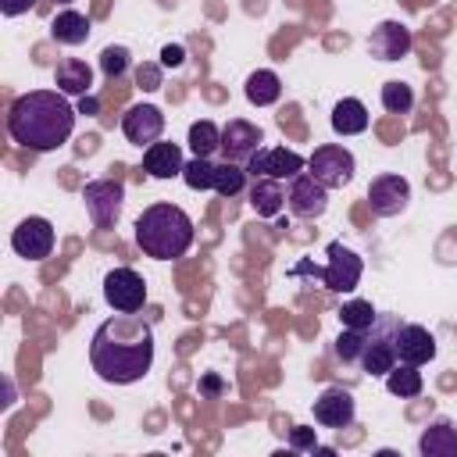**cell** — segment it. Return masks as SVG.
<instances>
[{
	"label": "cell",
	"instance_id": "6da1fadb",
	"mask_svg": "<svg viewBox=\"0 0 457 457\" xmlns=\"http://www.w3.org/2000/svg\"><path fill=\"white\" fill-rule=\"evenodd\" d=\"M89 364L111 386H132L154 368V328L143 314H114L89 339Z\"/></svg>",
	"mask_w": 457,
	"mask_h": 457
},
{
	"label": "cell",
	"instance_id": "7a4b0ae2",
	"mask_svg": "<svg viewBox=\"0 0 457 457\" xmlns=\"http://www.w3.org/2000/svg\"><path fill=\"white\" fill-rule=\"evenodd\" d=\"M75 107L61 89H29L7 111V132L18 146L32 154L57 150L75 132Z\"/></svg>",
	"mask_w": 457,
	"mask_h": 457
},
{
	"label": "cell",
	"instance_id": "3957f363",
	"mask_svg": "<svg viewBox=\"0 0 457 457\" xmlns=\"http://www.w3.org/2000/svg\"><path fill=\"white\" fill-rule=\"evenodd\" d=\"M193 218L179 204H150L136 218V246L154 261H179L193 246Z\"/></svg>",
	"mask_w": 457,
	"mask_h": 457
},
{
	"label": "cell",
	"instance_id": "277c9868",
	"mask_svg": "<svg viewBox=\"0 0 457 457\" xmlns=\"http://www.w3.org/2000/svg\"><path fill=\"white\" fill-rule=\"evenodd\" d=\"M403 318L396 314H378L375 325L368 328V339H364V350H361V368L371 375V378H386L396 364V346H393V336H396V325Z\"/></svg>",
	"mask_w": 457,
	"mask_h": 457
},
{
	"label": "cell",
	"instance_id": "5b68a950",
	"mask_svg": "<svg viewBox=\"0 0 457 457\" xmlns=\"http://www.w3.org/2000/svg\"><path fill=\"white\" fill-rule=\"evenodd\" d=\"M82 204L96 228H114L125 207V186L118 179H93L82 186Z\"/></svg>",
	"mask_w": 457,
	"mask_h": 457
},
{
	"label": "cell",
	"instance_id": "8992f818",
	"mask_svg": "<svg viewBox=\"0 0 457 457\" xmlns=\"http://www.w3.org/2000/svg\"><path fill=\"white\" fill-rule=\"evenodd\" d=\"M104 300L111 311H121V314H139L146 307V282L136 268H111L104 275Z\"/></svg>",
	"mask_w": 457,
	"mask_h": 457
},
{
	"label": "cell",
	"instance_id": "52a82bcc",
	"mask_svg": "<svg viewBox=\"0 0 457 457\" xmlns=\"http://www.w3.org/2000/svg\"><path fill=\"white\" fill-rule=\"evenodd\" d=\"M307 171L325 186V189H343L353 171H357V161L346 146L339 143H325V146H314V154L307 157Z\"/></svg>",
	"mask_w": 457,
	"mask_h": 457
},
{
	"label": "cell",
	"instance_id": "ba28073f",
	"mask_svg": "<svg viewBox=\"0 0 457 457\" xmlns=\"http://www.w3.org/2000/svg\"><path fill=\"white\" fill-rule=\"evenodd\" d=\"M328 261H325V268H314V275L325 282V289H332V293H353L357 286H361V275H364V261L350 250V246H343V243H328Z\"/></svg>",
	"mask_w": 457,
	"mask_h": 457
},
{
	"label": "cell",
	"instance_id": "9c48e42d",
	"mask_svg": "<svg viewBox=\"0 0 457 457\" xmlns=\"http://www.w3.org/2000/svg\"><path fill=\"white\" fill-rule=\"evenodd\" d=\"M303 168H307V157H300L289 146H257L250 154V161H246V175L250 179H278V182H289Z\"/></svg>",
	"mask_w": 457,
	"mask_h": 457
},
{
	"label": "cell",
	"instance_id": "30bf717a",
	"mask_svg": "<svg viewBox=\"0 0 457 457\" xmlns=\"http://www.w3.org/2000/svg\"><path fill=\"white\" fill-rule=\"evenodd\" d=\"M54 239H57L54 236V225L46 218H39V214H29L11 232V250L18 257H25V261H43V257L54 253Z\"/></svg>",
	"mask_w": 457,
	"mask_h": 457
},
{
	"label": "cell",
	"instance_id": "8fae6325",
	"mask_svg": "<svg viewBox=\"0 0 457 457\" xmlns=\"http://www.w3.org/2000/svg\"><path fill=\"white\" fill-rule=\"evenodd\" d=\"M286 207L296 214V218H321L325 214V207H328V189L303 168L300 175H293L289 179V186H286Z\"/></svg>",
	"mask_w": 457,
	"mask_h": 457
},
{
	"label": "cell",
	"instance_id": "7c38bea8",
	"mask_svg": "<svg viewBox=\"0 0 457 457\" xmlns=\"http://www.w3.org/2000/svg\"><path fill=\"white\" fill-rule=\"evenodd\" d=\"M368 204H371V211L378 218H393V214L407 211V204H411V182L403 175H393V171L375 175L371 186H368Z\"/></svg>",
	"mask_w": 457,
	"mask_h": 457
},
{
	"label": "cell",
	"instance_id": "4fadbf2b",
	"mask_svg": "<svg viewBox=\"0 0 457 457\" xmlns=\"http://www.w3.org/2000/svg\"><path fill=\"white\" fill-rule=\"evenodd\" d=\"M411 46H414V32L396 18L378 21L368 36V54L378 57V61H400V57L411 54Z\"/></svg>",
	"mask_w": 457,
	"mask_h": 457
},
{
	"label": "cell",
	"instance_id": "5bb4252c",
	"mask_svg": "<svg viewBox=\"0 0 457 457\" xmlns=\"http://www.w3.org/2000/svg\"><path fill=\"white\" fill-rule=\"evenodd\" d=\"M121 132H125V139H129L132 146L146 150V146L157 143L161 132H164V114H161V107H154V104H132V107L121 114Z\"/></svg>",
	"mask_w": 457,
	"mask_h": 457
},
{
	"label": "cell",
	"instance_id": "9a60e30c",
	"mask_svg": "<svg viewBox=\"0 0 457 457\" xmlns=\"http://www.w3.org/2000/svg\"><path fill=\"white\" fill-rule=\"evenodd\" d=\"M257 146H264L261 125H253V121H246V118H228V121L221 125V157H225V161L246 164Z\"/></svg>",
	"mask_w": 457,
	"mask_h": 457
},
{
	"label": "cell",
	"instance_id": "2e32d148",
	"mask_svg": "<svg viewBox=\"0 0 457 457\" xmlns=\"http://www.w3.org/2000/svg\"><path fill=\"white\" fill-rule=\"evenodd\" d=\"M393 346H396V361H403V364L421 368L436 357V336L418 321H400L396 336H393Z\"/></svg>",
	"mask_w": 457,
	"mask_h": 457
},
{
	"label": "cell",
	"instance_id": "e0dca14e",
	"mask_svg": "<svg viewBox=\"0 0 457 457\" xmlns=\"http://www.w3.org/2000/svg\"><path fill=\"white\" fill-rule=\"evenodd\" d=\"M353 414H357L353 396H350V389H343V386H328V389H321L318 400H314V421H318L321 428H346V425L353 421Z\"/></svg>",
	"mask_w": 457,
	"mask_h": 457
},
{
	"label": "cell",
	"instance_id": "ac0fdd59",
	"mask_svg": "<svg viewBox=\"0 0 457 457\" xmlns=\"http://www.w3.org/2000/svg\"><path fill=\"white\" fill-rule=\"evenodd\" d=\"M186 161H182V146L179 143H168V139H157L143 150V171L150 179H171V175H182Z\"/></svg>",
	"mask_w": 457,
	"mask_h": 457
},
{
	"label": "cell",
	"instance_id": "d6986e66",
	"mask_svg": "<svg viewBox=\"0 0 457 457\" xmlns=\"http://www.w3.org/2000/svg\"><path fill=\"white\" fill-rule=\"evenodd\" d=\"M418 453L421 457H457V425L450 418L428 421L418 439Z\"/></svg>",
	"mask_w": 457,
	"mask_h": 457
},
{
	"label": "cell",
	"instance_id": "ffe728a7",
	"mask_svg": "<svg viewBox=\"0 0 457 457\" xmlns=\"http://www.w3.org/2000/svg\"><path fill=\"white\" fill-rule=\"evenodd\" d=\"M89 32H93V21L82 11H75V7H61L54 14V21H50V36L61 46H82L89 39Z\"/></svg>",
	"mask_w": 457,
	"mask_h": 457
},
{
	"label": "cell",
	"instance_id": "44dd1931",
	"mask_svg": "<svg viewBox=\"0 0 457 457\" xmlns=\"http://www.w3.org/2000/svg\"><path fill=\"white\" fill-rule=\"evenodd\" d=\"M54 86L64 96H86L93 89V68L86 61H79V57H64L54 68Z\"/></svg>",
	"mask_w": 457,
	"mask_h": 457
},
{
	"label": "cell",
	"instance_id": "7402d4cb",
	"mask_svg": "<svg viewBox=\"0 0 457 457\" xmlns=\"http://www.w3.org/2000/svg\"><path fill=\"white\" fill-rule=\"evenodd\" d=\"M246 196L257 218H278L286 207V186L278 179H253Z\"/></svg>",
	"mask_w": 457,
	"mask_h": 457
},
{
	"label": "cell",
	"instance_id": "603a6c76",
	"mask_svg": "<svg viewBox=\"0 0 457 457\" xmlns=\"http://www.w3.org/2000/svg\"><path fill=\"white\" fill-rule=\"evenodd\" d=\"M243 93H246V100H250L253 107H271V104H278V96H282V79H278L271 68H257V71L246 75Z\"/></svg>",
	"mask_w": 457,
	"mask_h": 457
},
{
	"label": "cell",
	"instance_id": "cb8c5ba5",
	"mask_svg": "<svg viewBox=\"0 0 457 457\" xmlns=\"http://www.w3.org/2000/svg\"><path fill=\"white\" fill-rule=\"evenodd\" d=\"M368 107L357 100V96H343L336 107H332V129L339 136H361L368 129Z\"/></svg>",
	"mask_w": 457,
	"mask_h": 457
},
{
	"label": "cell",
	"instance_id": "d4e9b609",
	"mask_svg": "<svg viewBox=\"0 0 457 457\" xmlns=\"http://www.w3.org/2000/svg\"><path fill=\"white\" fill-rule=\"evenodd\" d=\"M386 389H389L393 396H400V400H411V396H421L425 378H421L418 364H403V361H396L393 371L386 375Z\"/></svg>",
	"mask_w": 457,
	"mask_h": 457
},
{
	"label": "cell",
	"instance_id": "484cf974",
	"mask_svg": "<svg viewBox=\"0 0 457 457\" xmlns=\"http://www.w3.org/2000/svg\"><path fill=\"white\" fill-rule=\"evenodd\" d=\"M246 179H250L246 175V164H239V161H218L214 164V186L211 189L228 200V196H239L246 189Z\"/></svg>",
	"mask_w": 457,
	"mask_h": 457
},
{
	"label": "cell",
	"instance_id": "4316f807",
	"mask_svg": "<svg viewBox=\"0 0 457 457\" xmlns=\"http://www.w3.org/2000/svg\"><path fill=\"white\" fill-rule=\"evenodd\" d=\"M186 143H189V150H193L196 157H211L214 150H221V129H218L211 118H200V121L189 125Z\"/></svg>",
	"mask_w": 457,
	"mask_h": 457
},
{
	"label": "cell",
	"instance_id": "83f0119b",
	"mask_svg": "<svg viewBox=\"0 0 457 457\" xmlns=\"http://www.w3.org/2000/svg\"><path fill=\"white\" fill-rule=\"evenodd\" d=\"M375 318H378V311L371 307V300H361V296H353V300H346L343 307H339V321H343V328H371L375 325Z\"/></svg>",
	"mask_w": 457,
	"mask_h": 457
},
{
	"label": "cell",
	"instance_id": "f1b7e54d",
	"mask_svg": "<svg viewBox=\"0 0 457 457\" xmlns=\"http://www.w3.org/2000/svg\"><path fill=\"white\" fill-rule=\"evenodd\" d=\"M182 182H186L189 189H196V193L211 189V186H214V161L193 154V157L186 161V168H182Z\"/></svg>",
	"mask_w": 457,
	"mask_h": 457
},
{
	"label": "cell",
	"instance_id": "f546056e",
	"mask_svg": "<svg viewBox=\"0 0 457 457\" xmlns=\"http://www.w3.org/2000/svg\"><path fill=\"white\" fill-rule=\"evenodd\" d=\"M364 339H368V328H364V332H361V328H343V332L336 336V343H332L336 361L357 364V361H361V350H364Z\"/></svg>",
	"mask_w": 457,
	"mask_h": 457
},
{
	"label": "cell",
	"instance_id": "4dcf8cb0",
	"mask_svg": "<svg viewBox=\"0 0 457 457\" xmlns=\"http://www.w3.org/2000/svg\"><path fill=\"white\" fill-rule=\"evenodd\" d=\"M382 107H386L389 114H407V111L414 107V89H411L407 82H400V79H389V82L382 86Z\"/></svg>",
	"mask_w": 457,
	"mask_h": 457
},
{
	"label": "cell",
	"instance_id": "1f68e13d",
	"mask_svg": "<svg viewBox=\"0 0 457 457\" xmlns=\"http://www.w3.org/2000/svg\"><path fill=\"white\" fill-rule=\"evenodd\" d=\"M129 64H132V54L125 50V46H104L100 50V71L114 82V79H121L125 71H129Z\"/></svg>",
	"mask_w": 457,
	"mask_h": 457
},
{
	"label": "cell",
	"instance_id": "d6a6232c",
	"mask_svg": "<svg viewBox=\"0 0 457 457\" xmlns=\"http://www.w3.org/2000/svg\"><path fill=\"white\" fill-rule=\"evenodd\" d=\"M136 82H139V89H146V93H154V89H161V64H139L136 68Z\"/></svg>",
	"mask_w": 457,
	"mask_h": 457
},
{
	"label": "cell",
	"instance_id": "836d02e7",
	"mask_svg": "<svg viewBox=\"0 0 457 457\" xmlns=\"http://www.w3.org/2000/svg\"><path fill=\"white\" fill-rule=\"evenodd\" d=\"M289 446L293 450H318V432L314 428H307V425H296L293 432H289Z\"/></svg>",
	"mask_w": 457,
	"mask_h": 457
},
{
	"label": "cell",
	"instance_id": "e575fe53",
	"mask_svg": "<svg viewBox=\"0 0 457 457\" xmlns=\"http://www.w3.org/2000/svg\"><path fill=\"white\" fill-rule=\"evenodd\" d=\"M182 61H186V46H179V43L161 46V68H182Z\"/></svg>",
	"mask_w": 457,
	"mask_h": 457
},
{
	"label": "cell",
	"instance_id": "d590c367",
	"mask_svg": "<svg viewBox=\"0 0 457 457\" xmlns=\"http://www.w3.org/2000/svg\"><path fill=\"white\" fill-rule=\"evenodd\" d=\"M39 0H0V14L4 18H18V14H25V11H32Z\"/></svg>",
	"mask_w": 457,
	"mask_h": 457
},
{
	"label": "cell",
	"instance_id": "8d00e7d4",
	"mask_svg": "<svg viewBox=\"0 0 457 457\" xmlns=\"http://www.w3.org/2000/svg\"><path fill=\"white\" fill-rule=\"evenodd\" d=\"M79 114H100V100H96L93 93L79 96Z\"/></svg>",
	"mask_w": 457,
	"mask_h": 457
},
{
	"label": "cell",
	"instance_id": "74e56055",
	"mask_svg": "<svg viewBox=\"0 0 457 457\" xmlns=\"http://www.w3.org/2000/svg\"><path fill=\"white\" fill-rule=\"evenodd\" d=\"M200 393H211V396H218V393H221V378H214V375L200 378Z\"/></svg>",
	"mask_w": 457,
	"mask_h": 457
},
{
	"label": "cell",
	"instance_id": "f35d334b",
	"mask_svg": "<svg viewBox=\"0 0 457 457\" xmlns=\"http://www.w3.org/2000/svg\"><path fill=\"white\" fill-rule=\"evenodd\" d=\"M50 4H57V7H68V4H71V0H50Z\"/></svg>",
	"mask_w": 457,
	"mask_h": 457
}]
</instances>
